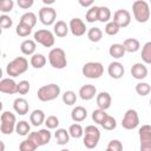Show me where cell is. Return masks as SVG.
<instances>
[{
	"label": "cell",
	"instance_id": "cell-9",
	"mask_svg": "<svg viewBox=\"0 0 151 151\" xmlns=\"http://www.w3.org/2000/svg\"><path fill=\"white\" fill-rule=\"evenodd\" d=\"M138 136L140 142V151H151V125H142V127L138 130Z\"/></svg>",
	"mask_w": 151,
	"mask_h": 151
},
{
	"label": "cell",
	"instance_id": "cell-24",
	"mask_svg": "<svg viewBox=\"0 0 151 151\" xmlns=\"http://www.w3.org/2000/svg\"><path fill=\"white\" fill-rule=\"evenodd\" d=\"M71 118L76 123H80L87 118V110L84 106H76L71 111Z\"/></svg>",
	"mask_w": 151,
	"mask_h": 151
},
{
	"label": "cell",
	"instance_id": "cell-46",
	"mask_svg": "<svg viewBox=\"0 0 151 151\" xmlns=\"http://www.w3.org/2000/svg\"><path fill=\"white\" fill-rule=\"evenodd\" d=\"M31 84L28 80H21L18 83V93L19 94H27L29 92Z\"/></svg>",
	"mask_w": 151,
	"mask_h": 151
},
{
	"label": "cell",
	"instance_id": "cell-35",
	"mask_svg": "<svg viewBox=\"0 0 151 151\" xmlns=\"http://www.w3.org/2000/svg\"><path fill=\"white\" fill-rule=\"evenodd\" d=\"M140 57L144 64H149V65L151 64V41H147L144 44V46L142 47Z\"/></svg>",
	"mask_w": 151,
	"mask_h": 151
},
{
	"label": "cell",
	"instance_id": "cell-40",
	"mask_svg": "<svg viewBox=\"0 0 151 151\" xmlns=\"http://www.w3.org/2000/svg\"><path fill=\"white\" fill-rule=\"evenodd\" d=\"M37 15L33 13V12H26V13H24L22 15H21V18H20V21H22V22H25V24H27V25H29L31 27H34L35 25H37Z\"/></svg>",
	"mask_w": 151,
	"mask_h": 151
},
{
	"label": "cell",
	"instance_id": "cell-19",
	"mask_svg": "<svg viewBox=\"0 0 151 151\" xmlns=\"http://www.w3.org/2000/svg\"><path fill=\"white\" fill-rule=\"evenodd\" d=\"M147 67L143 63H136L131 67V76L137 80H143L147 77Z\"/></svg>",
	"mask_w": 151,
	"mask_h": 151
},
{
	"label": "cell",
	"instance_id": "cell-36",
	"mask_svg": "<svg viewBox=\"0 0 151 151\" xmlns=\"http://www.w3.org/2000/svg\"><path fill=\"white\" fill-rule=\"evenodd\" d=\"M100 125H101V127H103L104 130L112 131V130H114V129L117 127V120H116V118H113L112 116L107 114V116L104 118V120L101 122Z\"/></svg>",
	"mask_w": 151,
	"mask_h": 151
},
{
	"label": "cell",
	"instance_id": "cell-31",
	"mask_svg": "<svg viewBox=\"0 0 151 151\" xmlns=\"http://www.w3.org/2000/svg\"><path fill=\"white\" fill-rule=\"evenodd\" d=\"M87 38L92 42H99L103 38V31L99 27H92L87 31Z\"/></svg>",
	"mask_w": 151,
	"mask_h": 151
},
{
	"label": "cell",
	"instance_id": "cell-52",
	"mask_svg": "<svg viewBox=\"0 0 151 151\" xmlns=\"http://www.w3.org/2000/svg\"><path fill=\"white\" fill-rule=\"evenodd\" d=\"M150 4H151V0H150Z\"/></svg>",
	"mask_w": 151,
	"mask_h": 151
},
{
	"label": "cell",
	"instance_id": "cell-5",
	"mask_svg": "<svg viewBox=\"0 0 151 151\" xmlns=\"http://www.w3.org/2000/svg\"><path fill=\"white\" fill-rule=\"evenodd\" d=\"M48 61L53 68H57V70L65 68L67 65V58H66L65 51L60 47L52 48L48 52Z\"/></svg>",
	"mask_w": 151,
	"mask_h": 151
},
{
	"label": "cell",
	"instance_id": "cell-16",
	"mask_svg": "<svg viewBox=\"0 0 151 151\" xmlns=\"http://www.w3.org/2000/svg\"><path fill=\"white\" fill-rule=\"evenodd\" d=\"M107 73H109V76L112 79H120L124 76L125 70H124V66H123L122 63H119V61H112L107 66Z\"/></svg>",
	"mask_w": 151,
	"mask_h": 151
},
{
	"label": "cell",
	"instance_id": "cell-34",
	"mask_svg": "<svg viewBox=\"0 0 151 151\" xmlns=\"http://www.w3.org/2000/svg\"><path fill=\"white\" fill-rule=\"evenodd\" d=\"M98 13H99V6H91L85 14L86 21L90 24L98 21Z\"/></svg>",
	"mask_w": 151,
	"mask_h": 151
},
{
	"label": "cell",
	"instance_id": "cell-29",
	"mask_svg": "<svg viewBox=\"0 0 151 151\" xmlns=\"http://www.w3.org/2000/svg\"><path fill=\"white\" fill-rule=\"evenodd\" d=\"M15 132H17L18 136H21V137L28 136L29 132H31V125L26 120H20L15 125Z\"/></svg>",
	"mask_w": 151,
	"mask_h": 151
},
{
	"label": "cell",
	"instance_id": "cell-37",
	"mask_svg": "<svg viewBox=\"0 0 151 151\" xmlns=\"http://www.w3.org/2000/svg\"><path fill=\"white\" fill-rule=\"evenodd\" d=\"M119 29H120V26H119L116 21H113V20H110L109 22H106L105 28H104L105 33H106L107 35H111V37H112V35L118 34Z\"/></svg>",
	"mask_w": 151,
	"mask_h": 151
},
{
	"label": "cell",
	"instance_id": "cell-12",
	"mask_svg": "<svg viewBox=\"0 0 151 151\" xmlns=\"http://www.w3.org/2000/svg\"><path fill=\"white\" fill-rule=\"evenodd\" d=\"M139 125V116L138 112L134 109H129L123 119H122V126L125 130H133Z\"/></svg>",
	"mask_w": 151,
	"mask_h": 151
},
{
	"label": "cell",
	"instance_id": "cell-51",
	"mask_svg": "<svg viewBox=\"0 0 151 151\" xmlns=\"http://www.w3.org/2000/svg\"><path fill=\"white\" fill-rule=\"evenodd\" d=\"M150 106H151V99H150Z\"/></svg>",
	"mask_w": 151,
	"mask_h": 151
},
{
	"label": "cell",
	"instance_id": "cell-53",
	"mask_svg": "<svg viewBox=\"0 0 151 151\" xmlns=\"http://www.w3.org/2000/svg\"><path fill=\"white\" fill-rule=\"evenodd\" d=\"M150 32H151V29H150Z\"/></svg>",
	"mask_w": 151,
	"mask_h": 151
},
{
	"label": "cell",
	"instance_id": "cell-33",
	"mask_svg": "<svg viewBox=\"0 0 151 151\" xmlns=\"http://www.w3.org/2000/svg\"><path fill=\"white\" fill-rule=\"evenodd\" d=\"M111 17H112V13H111V11H110V8L109 7H106V6H99V13H98V21H100V22H109L110 21V19H111Z\"/></svg>",
	"mask_w": 151,
	"mask_h": 151
},
{
	"label": "cell",
	"instance_id": "cell-7",
	"mask_svg": "<svg viewBox=\"0 0 151 151\" xmlns=\"http://www.w3.org/2000/svg\"><path fill=\"white\" fill-rule=\"evenodd\" d=\"M17 118L15 114L9 111H4L0 117V131L2 134H11L15 131Z\"/></svg>",
	"mask_w": 151,
	"mask_h": 151
},
{
	"label": "cell",
	"instance_id": "cell-41",
	"mask_svg": "<svg viewBox=\"0 0 151 151\" xmlns=\"http://www.w3.org/2000/svg\"><path fill=\"white\" fill-rule=\"evenodd\" d=\"M63 101H64V104H66L68 106L74 105L77 103V94H76V92L71 91V90L65 91L64 94H63Z\"/></svg>",
	"mask_w": 151,
	"mask_h": 151
},
{
	"label": "cell",
	"instance_id": "cell-3",
	"mask_svg": "<svg viewBox=\"0 0 151 151\" xmlns=\"http://www.w3.org/2000/svg\"><path fill=\"white\" fill-rule=\"evenodd\" d=\"M59 94H60V86L54 83L39 87L38 92H37L38 99L40 101H52V100L57 99L59 97Z\"/></svg>",
	"mask_w": 151,
	"mask_h": 151
},
{
	"label": "cell",
	"instance_id": "cell-44",
	"mask_svg": "<svg viewBox=\"0 0 151 151\" xmlns=\"http://www.w3.org/2000/svg\"><path fill=\"white\" fill-rule=\"evenodd\" d=\"M14 7V1L13 0H0V12L4 14L9 13Z\"/></svg>",
	"mask_w": 151,
	"mask_h": 151
},
{
	"label": "cell",
	"instance_id": "cell-42",
	"mask_svg": "<svg viewBox=\"0 0 151 151\" xmlns=\"http://www.w3.org/2000/svg\"><path fill=\"white\" fill-rule=\"evenodd\" d=\"M107 116V113L105 112V110L103 109H97V110H93L92 112V120L96 123V124H101V122L104 120V118Z\"/></svg>",
	"mask_w": 151,
	"mask_h": 151
},
{
	"label": "cell",
	"instance_id": "cell-30",
	"mask_svg": "<svg viewBox=\"0 0 151 151\" xmlns=\"http://www.w3.org/2000/svg\"><path fill=\"white\" fill-rule=\"evenodd\" d=\"M32 28L33 27H31L29 25H27L22 21H19V24L17 25V28H15V33L21 38H26L32 33Z\"/></svg>",
	"mask_w": 151,
	"mask_h": 151
},
{
	"label": "cell",
	"instance_id": "cell-50",
	"mask_svg": "<svg viewBox=\"0 0 151 151\" xmlns=\"http://www.w3.org/2000/svg\"><path fill=\"white\" fill-rule=\"evenodd\" d=\"M41 1H42V2H44L46 6H51V5H53V4H54L57 0H41Z\"/></svg>",
	"mask_w": 151,
	"mask_h": 151
},
{
	"label": "cell",
	"instance_id": "cell-43",
	"mask_svg": "<svg viewBox=\"0 0 151 151\" xmlns=\"http://www.w3.org/2000/svg\"><path fill=\"white\" fill-rule=\"evenodd\" d=\"M45 125L47 129L50 130H54V129H58L59 126V118L57 116H48L46 119H45Z\"/></svg>",
	"mask_w": 151,
	"mask_h": 151
},
{
	"label": "cell",
	"instance_id": "cell-21",
	"mask_svg": "<svg viewBox=\"0 0 151 151\" xmlns=\"http://www.w3.org/2000/svg\"><path fill=\"white\" fill-rule=\"evenodd\" d=\"M70 32V26L64 20H58L53 25V33L58 38H65Z\"/></svg>",
	"mask_w": 151,
	"mask_h": 151
},
{
	"label": "cell",
	"instance_id": "cell-26",
	"mask_svg": "<svg viewBox=\"0 0 151 151\" xmlns=\"http://www.w3.org/2000/svg\"><path fill=\"white\" fill-rule=\"evenodd\" d=\"M123 45H124L125 51L129 52V53H134V52H137L140 48V42L136 38H127V39H125L123 41Z\"/></svg>",
	"mask_w": 151,
	"mask_h": 151
},
{
	"label": "cell",
	"instance_id": "cell-18",
	"mask_svg": "<svg viewBox=\"0 0 151 151\" xmlns=\"http://www.w3.org/2000/svg\"><path fill=\"white\" fill-rule=\"evenodd\" d=\"M96 103H97V106L99 109H103V110L106 111L111 106L112 97H111V94L109 92L101 91V92L97 93V96H96Z\"/></svg>",
	"mask_w": 151,
	"mask_h": 151
},
{
	"label": "cell",
	"instance_id": "cell-4",
	"mask_svg": "<svg viewBox=\"0 0 151 151\" xmlns=\"http://www.w3.org/2000/svg\"><path fill=\"white\" fill-rule=\"evenodd\" d=\"M100 139V131L94 125H87L84 130L83 136V144L86 149H94Z\"/></svg>",
	"mask_w": 151,
	"mask_h": 151
},
{
	"label": "cell",
	"instance_id": "cell-28",
	"mask_svg": "<svg viewBox=\"0 0 151 151\" xmlns=\"http://www.w3.org/2000/svg\"><path fill=\"white\" fill-rule=\"evenodd\" d=\"M46 63H47V59L41 53H34L31 57V60H29L31 66L34 67V68H42L46 65Z\"/></svg>",
	"mask_w": 151,
	"mask_h": 151
},
{
	"label": "cell",
	"instance_id": "cell-1",
	"mask_svg": "<svg viewBox=\"0 0 151 151\" xmlns=\"http://www.w3.org/2000/svg\"><path fill=\"white\" fill-rule=\"evenodd\" d=\"M132 13H133V18L136 19L137 22L145 24L149 21L150 15H151L150 6L144 0H136L132 4Z\"/></svg>",
	"mask_w": 151,
	"mask_h": 151
},
{
	"label": "cell",
	"instance_id": "cell-39",
	"mask_svg": "<svg viewBox=\"0 0 151 151\" xmlns=\"http://www.w3.org/2000/svg\"><path fill=\"white\" fill-rule=\"evenodd\" d=\"M38 147H39V146H38L32 139H29L28 137L19 144V150H20V151H34V150H37Z\"/></svg>",
	"mask_w": 151,
	"mask_h": 151
},
{
	"label": "cell",
	"instance_id": "cell-38",
	"mask_svg": "<svg viewBox=\"0 0 151 151\" xmlns=\"http://www.w3.org/2000/svg\"><path fill=\"white\" fill-rule=\"evenodd\" d=\"M134 90H136V92H137L138 96L145 97V96H147L151 92V86L147 83H145V81H139L136 85V88Z\"/></svg>",
	"mask_w": 151,
	"mask_h": 151
},
{
	"label": "cell",
	"instance_id": "cell-2",
	"mask_svg": "<svg viewBox=\"0 0 151 151\" xmlns=\"http://www.w3.org/2000/svg\"><path fill=\"white\" fill-rule=\"evenodd\" d=\"M27 70H28V60L25 57H17L13 60H11L6 66V73L12 78L21 76Z\"/></svg>",
	"mask_w": 151,
	"mask_h": 151
},
{
	"label": "cell",
	"instance_id": "cell-48",
	"mask_svg": "<svg viewBox=\"0 0 151 151\" xmlns=\"http://www.w3.org/2000/svg\"><path fill=\"white\" fill-rule=\"evenodd\" d=\"M34 4V0H17V5L21 9H29Z\"/></svg>",
	"mask_w": 151,
	"mask_h": 151
},
{
	"label": "cell",
	"instance_id": "cell-22",
	"mask_svg": "<svg viewBox=\"0 0 151 151\" xmlns=\"http://www.w3.org/2000/svg\"><path fill=\"white\" fill-rule=\"evenodd\" d=\"M37 50V41L33 39H26L20 45V51L24 55H33Z\"/></svg>",
	"mask_w": 151,
	"mask_h": 151
},
{
	"label": "cell",
	"instance_id": "cell-11",
	"mask_svg": "<svg viewBox=\"0 0 151 151\" xmlns=\"http://www.w3.org/2000/svg\"><path fill=\"white\" fill-rule=\"evenodd\" d=\"M28 138L32 139L38 146H42V145H46L51 142V138H52V133L50 131V129H40L39 131H33V132H29L28 134Z\"/></svg>",
	"mask_w": 151,
	"mask_h": 151
},
{
	"label": "cell",
	"instance_id": "cell-10",
	"mask_svg": "<svg viewBox=\"0 0 151 151\" xmlns=\"http://www.w3.org/2000/svg\"><path fill=\"white\" fill-rule=\"evenodd\" d=\"M39 20L42 25L45 26H51V25H54L55 22V19H57V12L53 7L51 6H44L39 9Z\"/></svg>",
	"mask_w": 151,
	"mask_h": 151
},
{
	"label": "cell",
	"instance_id": "cell-47",
	"mask_svg": "<svg viewBox=\"0 0 151 151\" xmlns=\"http://www.w3.org/2000/svg\"><path fill=\"white\" fill-rule=\"evenodd\" d=\"M106 150H107V151H122V150H123V144H122V142L118 140V139H112V140L107 144Z\"/></svg>",
	"mask_w": 151,
	"mask_h": 151
},
{
	"label": "cell",
	"instance_id": "cell-25",
	"mask_svg": "<svg viewBox=\"0 0 151 151\" xmlns=\"http://www.w3.org/2000/svg\"><path fill=\"white\" fill-rule=\"evenodd\" d=\"M54 138L57 140V144H59V145H66L70 142L71 136H70L68 130L63 129V127H59L54 132Z\"/></svg>",
	"mask_w": 151,
	"mask_h": 151
},
{
	"label": "cell",
	"instance_id": "cell-15",
	"mask_svg": "<svg viewBox=\"0 0 151 151\" xmlns=\"http://www.w3.org/2000/svg\"><path fill=\"white\" fill-rule=\"evenodd\" d=\"M0 91L6 94H14L18 93V83L11 78H4L0 80Z\"/></svg>",
	"mask_w": 151,
	"mask_h": 151
},
{
	"label": "cell",
	"instance_id": "cell-23",
	"mask_svg": "<svg viewBox=\"0 0 151 151\" xmlns=\"http://www.w3.org/2000/svg\"><path fill=\"white\" fill-rule=\"evenodd\" d=\"M45 119H46L45 112L39 109L33 110L29 114V122L33 126H40L41 124H45Z\"/></svg>",
	"mask_w": 151,
	"mask_h": 151
},
{
	"label": "cell",
	"instance_id": "cell-20",
	"mask_svg": "<svg viewBox=\"0 0 151 151\" xmlns=\"http://www.w3.org/2000/svg\"><path fill=\"white\" fill-rule=\"evenodd\" d=\"M13 110L15 111V113L20 116H25L28 113L29 104L25 98H17L13 101Z\"/></svg>",
	"mask_w": 151,
	"mask_h": 151
},
{
	"label": "cell",
	"instance_id": "cell-14",
	"mask_svg": "<svg viewBox=\"0 0 151 151\" xmlns=\"http://www.w3.org/2000/svg\"><path fill=\"white\" fill-rule=\"evenodd\" d=\"M113 21H116L120 26V28H125L131 22V13L127 9H117L113 13Z\"/></svg>",
	"mask_w": 151,
	"mask_h": 151
},
{
	"label": "cell",
	"instance_id": "cell-45",
	"mask_svg": "<svg viewBox=\"0 0 151 151\" xmlns=\"http://www.w3.org/2000/svg\"><path fill=\"white\" fill-rule=\"evenodd\" d=\"M12 25H13V20H12V18H11L9 15L2 13V14L0 15V26H1V28H2V29L11 28Z\"/></svg>",
	"mask_w": 151,
	"mask_h": 151
},
{
	"label": "cell",
	"instance_id": "cell-49",
	"mask_svg": "<svg viewBox=\"0 0 151 151\" xmlns=\"http://www.w3.org/2000/svg\"><path fill=\"white\" fill-rule=\"evenodd\" d=\"M78 2H79V5H80L81 7H84V8H90V7L93 5L94 0H78Z\"/></svg>",
	"mask_w": 151,
	"mask_h": 151
},
{
	"label": "cell",
	"instance_id": "cell-6",
	"mask_svg": "<svg viewBox=\"0 0 151 151\" xmlns=\"http://www.w3.org/2000/svg\"><path fill=\"white\" fill-rule=\"evenodd\" d=\"M81 73L85 78L88 79H99L104 73V66L99 61H88L84 64Z\"/></svg>",
	"mask_w": 151,
	"mask_h": 151
},
{
	"label": "cell",
	"instance_id": "cell-8",
	"mask_svg": "<svg viewBox=\"0 0 151 151\" xmlns=\"http://www.w3.org/2000/svg\"><path fill=\"white\" fill-rule=\"evenodd\" d=\"M54 35L55 34L52 33L50 29H44L42 28V29L35 31L34 34H33V38L38 44L42 45L44 47H52L54 45V42H55Z\"/></svg>",
	"mask_w": 151,
	"mask_h": 151
},
{
	"label": "cell",
	"instance_id": "cell-32",
	"mask_svg": "<svg viewBox=\"0 0 151 151\" xmlns=\"http://www.w3.org/2000/svg\"><path fill=\"white\" fill-rule=\"evenodd\" d=\"M68 132H70V136L72 138H76V139L81 138L84 136V129H83V126L79 123H76V122H74V124H71L70 125Z\"/></svg>",
	"mask_w": 151,
	"mask_h": 151
},
{
	"label": "cell",
	"instance_id": "cell-27",
	"mask_svg": "<svg viewBox=\"0 0 151 151\" xmlns=\"http://www.w3.org/2000/svg\"><path fill=\"white\" fill-rule=\"evenodd\" d=\"M126 53L123 44H112L109 48V54L114 59H120Z\"/></svg>",
	"mask_w": 151,
	"mask_h": 151
},
{
	"label": "cell",
	"instance_id": "cell-17",
	"mask_svg": "<svg viewBox=\"0 0 151 151\" xmlns=\"http://www.w3.org/2000/svg\"><path fill=\"white\" fill-rule=\"evenodd\" d=\"M78 94L85 101L91 100L97 96V87L94 85H91V84H85L79 88V93Z\"/></svg>",
	"mask_w": 151,
	"mask_h": 151
},
{
	"label": "cell",
	"instance_id": "cell-13",
	"mask_svg": "<svg viewBox=\"0 0 151 151\" xmlns=\"http://www.w3.org/2000/svg\"><path fill=\"white\" fill-rule=\"evenodd\" d=\"M68 26H70V32L74 37H83L87 31V27H86L85 22L80 18H72L70 20Z\"/></svg>",
	"mask_w": 151,
	"mask_h": 151
}]
</instances>
